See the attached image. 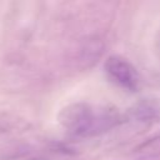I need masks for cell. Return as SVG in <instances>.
I'll list each match as a JSON object with an SVG mask.
<instances>
[{"label":"cell","instance_id":"1","mask_svg":"<svg viewBox=\"0 0 160 160\" xmlns=\"http://www.w3.org/2000/svg\"><path fill=\"white\" fill-rule=\"evenodd\" d=\"M59 120L68 132L75 136H88L110 129L116 122V115L105 110L95 112L88 104L75 102L61 110Z\"/></svg>","mask_w":160,"mask_h":160},{"label":"cell","instance_id":"3","mask_svg":"<svg viewBox=\"0 0 160 160\" xmlns=\"http://www.w3.org/2000/svg\"><path fill=\"white\" fill-rule=\"evenodd\" d=\"M132 115L139 121H160V99H146L135 105Z\"/></svg>","mask_w":160,"mask_h":160},{"label":"cell","instance_id":"2","mask_svg":"<svg viewBox=\"0 0 160 160\" xmlns=\"http://www.w3.org/2000/svg\"><path fill=\"white\" fill-rule=\"evenodd\" d=\"M105 71L111 80L128 90H135L139 85V75L135 68L125 59L111 55L105 61Z\"/></svg>","mask_w":160,"mask_h":160}]
</instances>
